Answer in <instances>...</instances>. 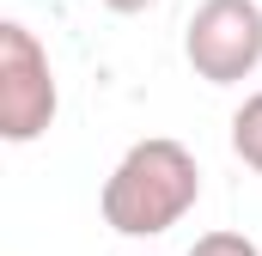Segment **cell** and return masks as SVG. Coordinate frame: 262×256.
Here are the masks:
<instances>
[{"mask_svg": "<svg viewBox=\"0 0 262 256\" xmlns=\"http://www.w3.org/2000/svg\"><path fill=\"white\" fill-rule=\"evenodd\" d=\"M61 110V86H55V67L49 49L37 43L31 25L6 18L0 25V140L6 146H31L55 128Z\"/></svg>", "mask_w": 262, "mask_h": 256, "instance_id": "cell-2", "label": "cell"}, {"mask_svg": "<svg viewBox=\"0 0 262 256\" xmlns=\"http://www.w3.org/2000/svg\"><path fill=\"white\" fill-rule=\"evenodd\" d=\"M98 6H110V12H146V6H159V0H98Z\"/></svg>", "mask_w": 262, "mask_h": 256, "instance_id": "cell-6", "label": "cell"}, {"mask_svg": "<svg viewBox=\"0 0 262 256\" xmlns=\"http://www.w3.org/2000/svg\"><path fill=\"white\" fill-rule=\"evenodd\" d=\"M183 61L207 86H244L262 67V0H201L183 25Z\"/></svg>", "mask_w": 262, "mask_h": 256, "instance_id": "cell-3", "label": "cell"}, {"mask_svg": "<svg viewBox=\"0 0 262 256\" xmlns=\"http://www.w3.org/2000/svg\"><path fill=\"white\" fill-rule=\"evenodd\" d=\"M232 153H238L250 171H262V92H250V98L232 110Z\"/></svg>", "mask_w": 262, "mask_h": 256, "instance_id": "cell-4", "label": "cell"}, {"mask_svg": "<svg viewBox=\"0 0 262 256\" xmlns=\"http://www.w3.org/2000/svg\"><path fill=\"white\" fill-rule=\"evenodd\" d=\"M201 201V165L195 153L171 134H146L110 165L104 177V226L122 238H165L171 226L189 220V207Z\"/></svg>", "mask_w": 262, "mask_h": 256, "instance_id": "cell-1", "label": "cell"}, {"mask_svg": "<svg viewBox=\"0 0 262 256\" xmlns=\"http://www.w3.org/2000/svg\"><path fill=\"white\" fill-rule=\"evenodd\" d=\"M189 256H262V244L244 238V232H201L189 244Z\"/></svg>", "mask_w": 262, "mask_h": 256, "instance_id": "cell-5", "label": "cell"}, {"mask_svg": "<svg viewBox=\"0 0 262 256\" xmlns=\"http://www.w3.org/2000/svg\"><path fill=\"white\" fill-rule=\"evenodd\" d=\"M152 256H159V250H152Z\"/></svg>", "mask_w": 262, "mask_h": 256, "instance_id": "cell-7", "label": "cell"}]
</instances>
